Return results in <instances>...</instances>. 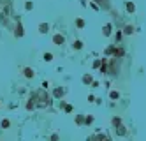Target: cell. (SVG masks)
Masks as SVG:
<instances>
[{
  "label": "cell",
  "mask_w": 146,
  "mask_h": 141,
  "mask_svg": "<svg viewBox=\"0 0 146 141\" xmlns=\"http://www.w3.org/2000/svg\"><path fill=\"white\" fill-rule=\"evenodd\" d=\"M53 41H55V44H63V37H62V35H55V37H53Z\"/></svg>",
  "instance_id": "cell-1"
},
{
  "label": "cell",
  "mask_w": 146,
  "mask_h": 141,
  "mask_svg": "<svg viewBox=\"0 0 146 141\" xmlns=\"http://www.w3.org/2000/svg\"><path fill=\"white\" fill-rule=\"evenodd\" d=\"M127 11H128V12H134V11H136V5H134L132 2H127Z\"/></svg>",
  "instance_id": "cell-2"
},
{
  "label": "cell",
  "mask_w": 146,
  "mask_h": 141,
  "mask_svg": "<svg viewBox=\"0 0 146 141\" xmlns=\"http://www.w3.org/2000/svg\"><path fill=\"white\" fill-rule=\"evenodd\" d=\"M25 9H27V11H32V9H34V2L27 0V2H25Z\"/></svg>",
  "instance_id": "cell-3"
},
{
  "label": "cell",
  "mask_w": 146,
  "mask_h": 141,
  "mask_svg": "<svg viewBox=\"0 0 146 141\" xmlns=\"http://www.w3.org/2000/svg\"><path fill=\"white\" fill-rule=\"evenodd\" d=\"M39 28H40V32H42V34H46V32L49 30V25H46V23H42V25H40Z\"/></svg>",
  "instance_id": "cell-4"
},
{
  "label": "cell",
  "mask_w": 146,
  "mask_h": 141,
  "mask_svg": "<svg viewBox=\"0 0 146 141\" xmlns=\"http://www.w3.org/2000/svg\"><path fill=\"white\" fill-rule=\"evenodd\" d=\"M111 34V25H106L104 27V35H109Z\"/></svg>",
  "instance_id": "cell-5"
},
{
  "label": "cell",
  "mask_w": 146,
  "mask_h": 141,
  "mask_svg": "<svg viewBox=\"0 0 146 141\" xmlns=\"http://www.w3.org/2000/svg\"><path fill=\"white\" fill-rule=\"evenodd\" d=\"M44 60H46V62H51V60H53V55H51V53H46V55H44Z\"/></svg>",
  "instance_id": "cell-6"
},
{
  "label": "cell",
  "mask_w": 146,
  "mask_h": 141,
  "mask_svg": "<svg viewBox=\"0 0 146 141\" xmlns=\"http://www.w3.org/2000/svg\"><path fill=\"white\" fill-rule=\"evenodd\" d=\"M25 76H27V78H32V76H34L32 69H25Z\"/></svg>",
  "instance_id": "cell-7"
},
{
  "label": "cell",
  "mask_w": 146,
  "mask_h": 141,
  "mask_svg": "<svg viewBox=\"0 0 146 141\" xmlns=\"http://www.w3.org/2000/svg\"><path fill=\"white\" fill-rule=\"evenodd\" d=\"M118 97H120V93H118L116 90H115V92H111V99H118Z\"/></svg>",
  "instance_id": "cell-8"
},
{
  "label": "cell",
  "mask_w": 146,
  "mask_h": 141,
  "mask_svg": "<svg viewBox=\"0 0 146 141\" xmlns=\"http://www.w3.org/2000/svg\"><path fill=\"white\" fill-rule=\"evenodd\" d=\"M76 25L81 28V27H85V21H83V20H76Z\"/></svg>",
  "instance_id": "cell-9"
},
{
  "label": "cell",
  "mask_w": 146,
  "mask_h": 141,
  "mask_svg": "<svg viewBox=\"0 0 146 141\" xmlns=\"http://www.w3.org/2000/svg\"><path fill=\"white\" fill-rule=\"evenodd\" d=\"M81 46H83V42H81V41H76V42H74V48H81Z\"/></svg>",
  "instance_id": "cell-10"
},
{
  "label": "cell",
  "mask_w": 146,
  "mask_h": 141,
  "mask_svg": "<svg viewBox=\"0 0 146 141\" xmlns=\"http://www.w3.org/2000/svg\"><path fill=\"white\" fill-rule=\"evenodd\" d=\"M132 32H134V28H132V27L128 25V27H127V28H125V34H132Z\"/></svg>",
  "instance_id": "cell-11"
}]
</instances>
